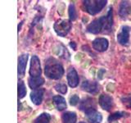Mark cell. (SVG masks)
<instances>
[{
  "label": "cell",
  "instance_id": "cell-1",
  "mask_svg": "<svg viewBox=\"0 0 131 123\" xmlns=\"http://www.w3.org/2000/svg\"><path fill=\"white\" fill-rule=\"evenodd\" d=\"M113 25V11L112 7H109L107 13L105 16L93 20L87 26V31L91 34L109 33L112 30Z\"/></svg>",
  "mask_w": 131,
  "mask_h": 123
},
{
  "label": "cell",
  "instance_id": "cell-2",
  "mask_svg": "<svg viewBox=\"0 0 131 123\" xmlns=\"http://www.w3.org/2000/svg\"><path fill=\"white\" fill-rule=\"evenodd\" d=\"M44 73L49 79L59 80L64 75V68L55 59L49 58L45 65Z\"/></svg>",
  "mask_w": 131,
  "mask_h": 123
},
{
  "label": "cell",
  "instance_id": "cell-3",
  "mask_svg": "<svg viewBox=\"0 0 131 123\" xmlns=\"http://www.w3.org/2000/svg\"><path fill=\"white\" fill-rule=\"evenodd\" d=\"M107 3L106 0H86L84 1L85 11L90 15H96L100 12Z\"/></svg>",
  "mask_w": 131,
  "mask_h": 123
},
{
  "label": "cell",
  "instance_id": "cell-4",
  "mask_svg": "<svg viewBox=\"0 0 131 123\" xmlns=\"http://www.w3.org/2000/svg\"><path fill=\"white\" fill-rule=\"evenodd\" d=\"M53 28L57 35L65 37L71 29V23L68 20H58L55 22Z\"/></svg>",
  "mask_w": 131,
  "mask_h": 123
},
{
  "label": "cell",
  "instance_id": "cell-5",
  "mask_svg": "<svg viewBox=\"0 0 131 123\" xmlns=\"http://www.w3.org/2000/svg\"><path fill=\"white\" fill-rule=\"evenodd\" d=\"M29 73H30L31 77H39L41 76V73H42L39 58L35 55L31 57L30 67Z\"/></svg>",
  "mask_w": 131,
  "mask_h": 123
},
{
  "label": "cell",
  "instance_id": "cell-6",
  "mask_svg": "<svg viewBox=\"0 0 131 123\" xmlns=\"http://www.w3.org/2000/svg\"><path fill=\"white\" fill-rule=\"evenodd\" d=\"M129 32H130V27L124 26H122L120 32L117 35V41L118 43L121 45H126L129 43Z\"/></svg>",
  "mask_w": 131,
  "mask_h": 123
},
{
  "label": "cell",
  "instance_id": "cell-7",
  "mask_svg": "<svg viewBox=\"0 0 131 123\" xmlns=\"http://www.w3.org/2000/svg\"><path fill=\"white\" fill-rule=\"evenodd\" d=\"M67 82L70 85V87L71 88H75L79 85V76H78V73L75 71V68L73 67H70L67 71Z\"/></svg>",
  "mask_w": 131,
  "mask_h": 123
},
{
  "label": "cell",
  "instance_id": "cell-8",
  "mask_svg": "<svg viewBox=\"0 0 131 123\" xmlns=\"http://www.w3.org/2000/svg\"><path fill=\"white\" fill-rule=\"evenodd\" d=\"M87 120L89 123H101L102 121V116L100 112L94 108L89 111H86L84 112Z\"/></svg>",
  "mask_w": 131,
  "mask_h": 123
},
{
  "label": "cell",
  "instance_id": "cell-9",
  "mask_svg": "<svg viewBox=\"0 0 131 123\" xmlns=\"http://www.w3.org/2000/svg\"><path fill=\"white\" fill-rule=\"evenodd\" d=\"M108 40L105 38H97L93 41V48L97 52H104L108 48Z\"/></svg>",
  "mask_w": 131,
  "mask_h": 123
},
{
  "label": "cell",
  "instance_id": "cell-10",
  "mask_svg": "<svg viewBox=\"0 0 131 123\" xmlns=\"http://www.w3.org/2000/svg\"><path fill=\"white\" fill-rule=\"evenodd\" d=\"M99 105L102 107V109L106 111H110L113 107V98L108 94H102L99 97Z\"/></svg>",
  "mask_w": 131,
  "mask_h": 123
},
{
  "label": "cell",
  "instance_id": "cell-11",
  "mask_svg": "<svg viewBox=\"0 0 131 123\" xmlns=\"http://www.w3.org/2000/svg\"><path fill=\"white\" fill-rule=\"evenodd\" d=\"M81 88L84 91L90 93V94H97L98 92V85L95 81H90V80H84L81 85Z\"/></svg>",
  "mask_w": 131,
  "mask_h": 123
},
{
  "label": "cell",
  "instance_id": "cell-12",
  "mask_svg": "<svg viewBox=\"0 0 131 123\" xmlns=\"http://www.w3.org/2000/svg\"><path fill=\"white\" fill-rule=\"evenodd\" d=\"M43 94H44L43 89L39 88V89L33 90V91L30 93V99L33 104L35 105H39L43 101Z\"/></svg>",
  "mask_w": 131,
  "mask_h": 123
},
{
  "label": "cell",
  "instance_id": "cell-13",
  "mask_svg": "<svg viewBox=\"0 0 131 123\" xmlns=\"http://www.w3.org/2000/svg\"><path fill=\"white\" fill-rule=\"evenodd\" d=\"M28 60V54L25 53L19 57L18 58V76L19 77H23L26 72V63Z\"/></svg>",
  "mask_w": 131,
  "mask_h": 123
},
{
  "label": "cell",
  "instance_id": "cell-14",
  "mask_svg": "<svg viewBox=\"0 0 131 123\" xmlns=\"http://www.w3.org/2000/svg\"><path fill=\"white\" fill-rule=\"evenodd\" d=\"M131 7L129 2L123 1L121 3L120 7H119V15L121 18H125L130 13Z\"/></svg>",
  "mask_w": 131,
  "mask_h": 123
},
{
  "label": "cell",
  "instance_id": "cell-15",
  "mask_svg": "<svg viewBox=\"0 0 131 123\" xmlns=\"http://www.w3.org/2000/svg\"><path fill=\"white\" fill-rule=\"evenodd\" d=\"M53 104L58 111H63L64 109L67 108V102L66 99L61 95H56L52 98Z\"/></svg>",
  "mask_w": 131,
  "mask_h": 123
},
{
  "label": "cell",
  "instance_id": "cell-16",
  "mask_svg": "<svg viewBox=\"0 0 131 123\" xmlns=\"http://www.w3.org/2000/svg\"><path fill=\"white\" fill-rule=\"evenodd\" d=\"M28 84L31 89H39L41 85H43L44 84V79L41 76L30 77L28 80Z\"/></svg>",
  "mask_w": 131,
  "mask_h": 123
},
{
  "label": "cell",
  "instance_id": "cell-17",
  "mask_svg": "<svg viewBox=\"0 0 131 123\" xmlns=\"http://www.w3.org/2000/svg\"><path fill=\"white\" fill-rule=\"evenodd\" d=\"M80 110L84 111V112L86 111L94 109L95 108V104H94L93 99H92V98H85V99H84L81 102V104L80 105Z\"/></svg>",
  "mask_w": 131,
  "mask_h": 123
},
{
  "label": "cell",
  "instance_id": "cell-18",
  "mask_svg": "<svg viewBox=\"0 0 131 123\" xmlns=\"http://www.w3.org/2000/svg\"><path fill=\"white\" fill-rule=\"evenodd\" d=\"M63 123H75L76 122V114L72 112H67L62 114Z\"/></svg>",
  "mask_w": 131,
  "mask_h": 123
},
{
  "label": "cell",
  "instance_id": "cell-19",
  "mask_svg": "<svg viewBox=\"0 0 131 123\" xmlns=\"http://www.w3.org/2000/svg\"><path fill=\"white\" fill-rule=\"evenodd\" d=\"M51 120V117L48 113L43 112L42 114H40L39 116L37 117L34 123H49Z\"/></svg>",
  "mask_w": 131,
  "mask_h": 123
},
{
  "label": "cell",
  "instance_id": "cell-20",
  "mask_svg": "<svg viewBox=\"0 0 131 123\" xmlns=\"http://www.w3.org/2000/svg\"><path fill=\"white\" fill-rule=\"evenodd\" d=\"M26 94V89L25 84L22 80H19L18 82V98H23Z\"/></svg>",
  "mask_w": 131,
  "mask_h": 123
},
{
  "label": "cell",
  "instance_id": "cell-21",
  "mask_svg": "<svg viewBox=\"0 0 131 123\" xmlns=\"http://www.w3.org/2000/svg\"><path fill=\"white\" fill-rule=\"evenodd\" d=\"M68 13H69V17L71 20H75L77 17V12L75 7L73 3L70 4L69 6V10H68Z\"/></svg>",
  "mask_w": 131,
  "mask_h": 123
},
{
  "label": "cell",
  "instance_id": "cell-22",
  "mask_svg": "<svg viewBox=\"0 0 131 123\" xmlns=\"http://www.w3.org/2000/svg\"><path fill=\"white\" fill-rule=\"evenodd\" d=\"M55 89H56V91H57L58 93L60 94H65L67 92V85H66L65 84H57L55 85Z\"/></svg>",
  "mask_w": 131,
  "mask_h": 123
},
{
  "label": "cell",
  "instance_id": "cell-23",
  "mask_svg": "<svg viewBox=\"0 0 131 123\" xmlns=\"http://www.w3.org/2000/svg\"><path fill=\"white\" fill-rule=\"evenodd\" d=\"M121 102L127 108H131V94H127V95L123 96L121 98Z\"/></svg>",
  "mask_w": 131,
  "mask_h": 123
},
{
  "label": "cell",
  "instance_id": "cell-24",
  "mask_svg": "<svg viewBox=\"0 0 131 123\" xmlns=\"http://www.w3.org/2000/svg\"><path fill=\"white\" fill-rule=\"evenodd\" d=\"M124 112H115L113 114H111L109 117H108V121L109 122H112L114 121H116L118 119H120L124 116Z\"/></svg>",
  "mask_w": 131,
  "mask_h": 123
},
{
  "label": "cell",
  "instance_id": "cell-25",
  "mask_svg": "<svg viewBox=\"0 0 131 123\" xmlns=\"http://www.w3.org/2000/svg\"><path fill=\"white\" fill-rule=\"evenodd\" d=\"M79 102H80V98L78 97L76 94H74V95L70 98V104H71V105H72V106L77 105L79 104Z\"/></svg>",
  "mask_w": 131,
  "mask_h": 123
},
{
  "label": "cell",
  "instance_id": "cell-26",
  "mask_svg": "<svg viewBox=\"0 0 131 123\" xmlns=\"http://www.w3.org/2000/svg\"><path fill=\"white\" fill-rule=\"evenodd\" d=\"M106 72V71L104 69H101V70H99V71H98V74H97V77L99 78V79H102V75H103V73H105Z\"/></svg>",
  "mask_w": 131,
  "mask_h": 123
},
{
  "label": "cell",
  "instance_id": "cell-27",
  "mask_svg": "<svg viewBox=\"0 0 131 123\" xmlns=\"http://www.w3.org/2000/svg\"><path fill=\"white\" fill-rule=\"evenodd\" d=\"M70 46H71L74 50H75V48H76V45H75V44L74 43V42H71V44H70Z\"/></svg>",
  "mask_w": 131,
  "mask_h": 123
},
{
  "label": "cell",
  "instance_id": "cell-28",
  "mask_svg": "<svg viewBox=\"0 0 131 123\" xmlns=\"http://www.w3.org/2000/svg\"><path fill=\"white\" fill-rule=\"evenodd\" d=\"M79 123H85V122H84V121H80V122H79Z\"/></svg>",
  "mask_w": 131,
  "mask_h": 123
}]
</instances>
